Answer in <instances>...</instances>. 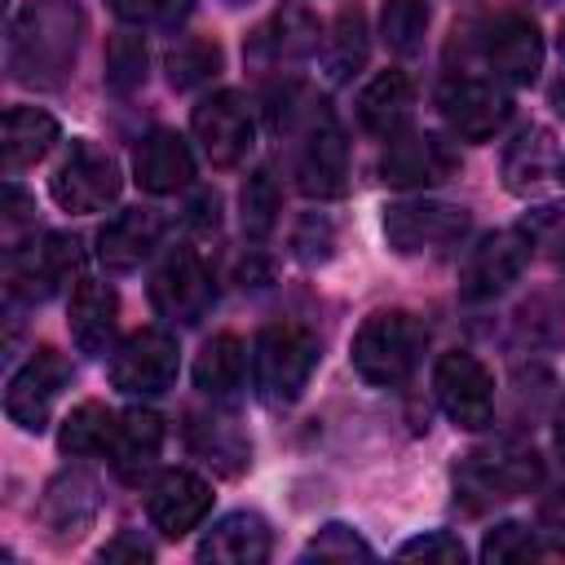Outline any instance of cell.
Returning <instances> with one entry per match:
<instances>
[{
    "label": "cell",
    "instance_id": "cell-1",
    "mask_svg": "<svg viewBox=\"0 0 565 565\" xmlns=\"http://www.w3.org/2000/svg\"><path fill=\"white\" fill-rule=\"evenodd\" d=\"M84 18L71 0H31L9 26V75L26 88H62L79 53Z\"/></svg>",
    "mask_w": 565,
    "mask_h": 565
},
{
    "label": "cell",
    "instance_id": "cell-2",
    "mask_svg": "<svg viewBox=\"0 0 565 565\" xmlns=\"http://www.w3.org/2000/svg\"><path fill=\"white\" fill-rule=\"evenodd\" d=\"M539 481H543V463L521 441H490V446L468 450L455 463V499L468 512H481V508H494L503 499L530 494Z\"/></svg>",
    "mask_w": 565,
    "mask_h": 565
},
{
    "label": "cell",
    "instance_id": "cell-3",
    "mask_svg": "<svg viewBox=\"0 0 565 565\" xmlns=\"http://www.w3.org/2000/svg\"><path fill=\"white\" fill-rule=\"evenodd\" d=\"M419 353H424V327L406 309H375L353 331V371L375 388L402 384L415 371Z\"/></svg>",
    "mask_w": 565,
    "mask_h": 565
},
{
    "label": "cell",
    "instance_id": "cell-4",
    "mask_svg": "<svg viewBox=\"0 0 565 565\" xmlns=\"http://www.w3.org/2000/svg\"><path fill=\"white\" fill-rule=\"evenodd\" d=\"M318 366V335L300 322H269L252 340V380L269 406H287L309 388Z\"/></svg>",
    "mask_w": 565,
    "mask_h": 565
},
{
    "label": "cell",
    "instance_id": "cell-5",
    "mask_svg": "<svg viewBox=\"0 0 565 565\" xmlns=\"http://www.w3.org/2000/svg\"><path fill=\"white\" fill-rule=\"evenodd\" d=\"M119 163L97 141H71L66 159L49 177V194L62 212H106L119 199Z\"/></svg>",
    "mask_w": 565,
    "mask_h": 565
},
{
    "label": "cell",
    "instance_id": "cell-6",
    "mask_svg": "<svg viewBox=\"0 0 565 565\" xmlns=\"http://www.w3.org/2000/svg\"><path fill=\"white\" fill-rule=\"evenodd\" d=\"M472 35H477V53H481L486 71H494V79L516 84V88L539 79V71H543V35L525 13L503 9V13L486 18V22H477Z\"/></svg>",
    "mask_w": 565,
    "mask_h": 565
},
{
    "label": "cell",
    "instance_id": "cell-7",
    "mask_svg": "<svg viewBox=\"0 0 565 565\" xmlns=\"http://www.w3.org/2000/svg\"><path fill=\"white\" fill-rule=\"evenodd\" d=\"M437 110L446 119V128L463 141H490L508 115H512V102L508 93L486 79V75H472V71H450L437 88Z\"/></svg>",
    "mask_w": 565,
    "mask_h": 565
},
{
    "label": "cell",
    "instance_id": "cell-8",
    "mask_svg": "<svg viewBox=\"0 0 565 565\" xmlns=\"http://www.w3.org/2000/svg\"><path fill=\"white\" fill-rule=\"evenodd\" d=\"M472 216L459 203H437V199H411V203H388L384 207V238L402 256H424V252H446L468 234Z\"/></svg>",
    "mask_w": 565,
    "mask_h": 565
},
{
    "label": "cell",
    "instance_id": "cell-9",
    "mask_svg": "<svg viewBox=\"0 0 565 565\" xmlns=\"http://www.w3.org/2000/svg\"><path fill=\"white\" fill-rule=\"evenodd\" d=\"M79 238L75 234H44L40 243L9 247L4 282L13 300H49L57 287H66L79 274Z\"/></svg>",
    "mask_w": 565,
    "mask_h": 565
},
{
    "label": "cell",
    "instance_id": "cell-10",
    "mask_svg": "<svg viewBox=\"0 0 565 565\" xmlns=\"http://www.w3.org/2000/svg\"><path fill=\"white\" fill-rule=\"evenodd\" d=\"M212 300H216V282L194 247H172L150 274V305L168 322L194 327L212 309Z\"/></svg>",
    "mask_w": 565,
    "mask_h": 565
},
{
    "label": "cell",
    "instance_id": "cell-11",
    "mask_svg": "<svg viewBox=\"0 0 565 565\" xmlns=\"http://www.w3.org/2000/svg\"><path fill=\"white\" fill-rule=\"evenodd\" d=\"M177 340L163 327L132 331L119 349H110V384L128 397H159L177 384Z\"/></svg>",
    "mask_w": 565,
    "mask_h": 565
},
{
    "label": "cell",
    "instance_id": "cell-12",
    "mask_svg": "<svg viewBox=\"0 0 565 565\" xmlns=\"http://www.w3.org/2000/svg\"><path fill=\"white\" fill-rule=\"evenodd\" d=\"M433 388H437V402H441L450 424H459L468 433L490 424V415H494V375L468 349H450V353L437 358Z\"/></svg>",
    "mask_w": 565,
    "mask_h": 565
},
{
    "label": "cell",
    "instance_id": "cell-13",
    "mask_svg": "<svg viewBox=\"0 0 565 565\" xmlns=\"http://www.w3.org/2000/svg\"><path fill=\"white\" fill-rule=\"evenodd\" d=\"M190 128H194V141L199 150L207 154L212 168H234L247 159L252 141H256V119H252V106L243 93L234 88H221L212 97H203L190 115Z\"/></svg>",
    "mask_w": 565,
    "mask_h": 565
},
{
    "label": "cell",
    "instance_id": "cell-14",
    "mask_svg": "<svg viewBox=\"0 0 565 565\" xmlns=\"http://www.w3.org/2000/svg\"><path fill=\"white\" fill-rule=\"evenodd\" d=\"M296 141V185L309 199H340L349 190V141L331 110H322Z\"/></svg>",
    "mask_w": 565,
    "mask_h": 565
},
{
    "label": "cell",
    "instance_id": "cell-15",
    "mask_svg": "<svg viewBox=\"0 0 565 565\" xmlns=\"http://www.w3.org/2000/svg\"><path fill=\"white\" fill-rule=\"evenodd\" d=\"M66 380H71V362H66L57 349L40 344V349L13 371L9 388H4V415H9L18 428L40 433V428L49 424L53 402H57V393L66 388Z\"/></svg>",
    "mask_w": 565,
    "mask_h": 565
},
{
    "label": "cell",
    "instance_id": "cell-16",
    "mask_svg": "<svg viewBox=\"0 0 565 565\" xmlns=\"http://www.w3.org/2000/svg\"><path fill=\"white\" fill-rule=\"evenodd\" d=\"M309 53H318V18L305 4H282L274 9L243 44V57L256 71H291Z\"/></svg>",
    "mask_w": 565,
    "mask_h": 565
},
{
    "label": "cell",
    "instance_id": "cell-17",
    "mask_svg": "<svg viewBox=\"0 0 565 565\" xmlns=\"http://www.w3.org/2000/svg\"><path fill=\"white\" fill-rule=\"evenodd\" d=\"M459 154L437 132H397L380 154V181L393 190H424L455 177Z\"/></svg>",
    "mask_w": 565,
    "mask_h": 565
},
{
    "label": "cell",
    "instance_id": "cell-18",
    "mask_svg": "<svg viewBox=\"0 0 565 565\" xmlns=\"http://www.w3.org/2000/svg\"><path fill=\"white\" fill-rule=\"evenodd\" d=\"M212 512V486L190 468H168L146 494V516L163 539H185Z\"/></svg>",
    "mask_w": 565,
    "mask_h": 565
},
{
    "label": "cell",
    "instance_id": "cell-19",
    "mask_svg": "<svg viewBox=\"0 0 565 565\" xmlns=\"http://www.w3.org/2000/svg\"><path fill=\"white\" fill-rule=\"evenodd\" d=\"M530 260V238L521 230H499L486 234L472 256L463 260V278H459V296L463 300H494L499 291H508L521 269Z\"/></svg>",
    "mask_w": 565,
    "mask_h": 565
},
{
    "label": "cell",
    "instance_id": "cell-20",
    "mask_svg": "<svg viewBox=\"0 0 565 565\" xmlns=\"http://www.w3.org/2000/svg\"><path fill=\"white\" fill-rule=\"evenodd\" d=\"M132 181L146 194H177L194 181V154L181 132L150 128L132 150Z\"/></svg>",
    "mask_w": 565,
    "mask_h": 565
},
{
    "label": "cell",
    "instance_id": "cell-21",
    "mask_svg": "<svg viewBox=\"0 0 565 565\" xmlns=\"http://www.w3.org/2000/svg\"><path fill=\"white\" fill-rule=\"evenodd\" d=\"M66 327L79 353L88 358H106L115 344V327H119V300L106 282L97 278H75L71 305H66Z\"/></svg>",
    "mask_w": 565,
    "mask_h": 565
},
{
    "label": "cell",
    "instance_id": "cell-22",
    "mask_svg": "<svg viewBox=\"0 0 565 565\" xmlns=\"http://www.w3.org/2000/svg\"><path fill=\"white\" fill-rule=\"evenodd\" d=\"M159 450H163V419L146 406H132L119 415V428H115V441H110V468L124 486H141L154 463H159Z\"/></svg>",
    "mask_w": 565,
    "mask_h": 565
},
{
    "label": "cell",
    "instance_id": "cell-23",
    "mask_svg": "<svg viewBox=\"0 0 565 565\" xmlns=\"http://www.w3.org/2000/svg\"><path fill=\"white\" fill-rule=\"evenodd\" d=\"M159 238H163V216L154 207H128V212H119L115 221L102 225L97 260L115 274H128L159 247Z\"/></svg>",
    "mask_w": 565,
    "mask_h": 565
},
{
    "label": "cell",
    "instance_id": "cell-24",
    "mask_svg": "<svg viewBox=\"0 0 565 565\" xmlns=\"http://www.w3.org/2000/svg\"><path fill=\"white\" fill-rule=\"evenodd\" d=\"M274 539L260 512H230L221 516L203 539H199V561H221V565H260L269 561Z\"/></svg>",
    "mask_w": 565,
    "mask_h": 565
},
{
    "label": "cell",
    "instance_id": "cell-25",
    "mask_svg": "<svg viewBox=\"0 0 565 565\" xmlns=\"http://www.w3.org/2000/svg\"><path fill=\"white\" fill-rule=\"evenodd\" d=\"M97 516V486L84 472H57L40 499V521L57 543L79 539Z\"/></svg>",
    "mask_w": 565,
    "mask_h": 565
},
{
    "label": "cell",
    "instance_id": "cell-26",
    "mask_svg": "<svg viewBox=\"0 0 565 565\" xmlns=\"http://www.w3.org/2000/svg\"><path fill=\"white\" fill-rule=\"evenodd\" d=\"M415 110V84L406 71H380L362 93H358V124L371 137L393 141L397 132H406Z\"/></svg>",
    "mask_w": 565,
    "mask_h": 565
},
{
    "label": "cell",
    "instance_id": "cell-27",
    "mask_svg": "<svg viewBox=\"0 0 565 565\" xmlns=\"http://www.w3.org/2000/svg\"><path fill=\"white\" fill-rule=\"evenodd\" d=\"M57 141V119L40 106H13L4 115L0 132V154H4V177H18L22 168L40 163Z\"/></svg>",
    "mask_w": 565,
    "mask_h": 565
},
{
    "label": "cell",
    "instance_id": "cell-28",
    "mask_svg": "<svg viewBox=\"0 0 565 565\" xmlns=\"http://www.w3.org/2000/svg\"><path fill=\"white\" fill-rule=\"evenodd\" d=\"M243 380H247V344L238 335H230V331L212 335L199 349V358H194V384H199V393H207L212 402L216 397H234L243 388Z\"/></svg>",
    "mask_w": 565,
    "mask_h": 565
},
{
    "label": "cell",
    "instance_id": "cell-29",
    "mask_svg": "<svg viewBox=\"0 0 565 565\" xmlns=\"http://www.w3.org/2000/svg\"><path fill=\"white\" fill-rule=\"evenodd\" d=\"M190 450L225 477H238L247 468V455H252L243 428L230 415H194L190 419Z\"/></svg>",
    "mask_w": 565,
    "mask_h": 565
},
{
    "label": "cell",
    "instance_id": "cell-30",
    "mask_svg": "<svg viewBox=\"0 0 565 565\" xmlns=\"http://www.w3.org/2000/svg\"><path fill=\"white\" fill-rule=\"evenodd\" d=\"M556 141H552V132L547 128H525L512 146H508V154H503V185L512 190V194H534L552 172H556Z\"/></svg>",
    "mask_w": 565,
    "mask_h": 565
},
{
    "label": "cell",
    "instance_id": "cell-31",
    "mask_svg": "<svg viewBox=\"0 0 565 565\" xmlns=\"http://www.w3.org/2000/svg\"><path fill=\"white\" fill-rule=\"evenodd\" d=\"M366 66V13L358 4H344L322 40V71L331 84H344Z\"/></svg>",
    "mask_w": 565,
    "mask_h": 565
},
{
    "label": "cell",
    "instance_id": "cell-32",
    "mask_svg": "<svg viewBox=\"0 0 565 565\" xmlns=\"http://www.w3.org/2000/svg\"><path fill=\"white\" fill-rule=\"evenodd\" d=\"M115 428H119V415H115L110 406H102V402H79V406L62 419L57 446H62V455H75V459H84V455H110Z\"/></svg>",
    "mask_w": 565,
    "mask_h": 565
},
{
    "label": "cell",
    "instance_id": "cell-33",
    "mask_svg": "<svg viewBox=\"0 0 565 565\" xmlns=\"http://www.w3.org/2000/svg\"><path fill=\"white\" fill-rule=\"evenodd\" d=\"M221 44L216 40H207V35H181L172 49H168V57H163V66H168V84L177 88V93H190V88H203V84H212L216 75H221Z\"/></svg>",
    "mask_w": 565,
    "mask_h": 565
},
{
    "label": "cell",
    "instance_id": "cell-34",
    "mask_svg": "<svg viewBox=\"0 0 565 565\" xmlns=\"http://www.w3.org/2000/svg\"><path fill=\"white\" fill-rule=\"evenodd\" d=\"M428 35V0H384L380 9V40L397 57H415Z\"/></svg>",
    "mask_w": 565,
    "mask_h": 565
},
{
    "label": "cell",
    "instance_id": "cell-35",
    "mask_svg": "<svg viewBox=\"0 0 565 565\" xmlns=\"http://www.w3.org/2000/svg\"><path fill=\"white\" fill-rule=\"evenodd\" d=\"M278 207H282V194H278V181L269 168H256L247 181H243V194H238V216H243V234L247 238H265L278 221Z\"/></svg>",
    "mask_w": 565,
    "mask_h": 565
},
{
    "label": "cell",
    "instance_id": "cell-36",
    "mask_svg": "<svg viewBox=\"0 0 565 565\" xmlns=\"http://www.w3.org/2000/svg\"><path fill=\"white\" fill-rule=\"evenodd\" d=\"M146 40L132 31H115L106 44V84L115 93H132L146 84Z\"/></svg>",
    "mask_w": 565,
    "mask_h": 565
},
{
    "label": "cell",
    "instance_id": "cell-37",
    "mask_svg": "<svg viewBox=\"0 0 565 565\" xmlns=\"http://www.w3.org/2000/svg\"><path fill=\"white\" fill-rule=\"evenodd\" d=\"M539 552H543L539 534H534L530 525H521V521H503V525L486 530V539H481V561H490V565H503V561H534Z\"/></svg>",
    "mask_w": 565,
    "mask_h": 565
},
{
    "label": "cell",
    "instance_id": "cell-38",
    "mask_svg": "<svg viewBox=\"0 0 565 565\" xmlns=\"http://www.w3.org/2000/svg\"><path fill=\"white\" fill-rule=\"evenodd\" d=\"M353 561V556H371V543L362 539V534H353L349 525H340V521H331V525H322L313 539H309V547H305V561Z\"/></svg>",
    "mask_w": 565,
    "mask_h": 565
},
{
    "label": "cell",
    "instance_id": "cell-39",
    "mask_svg": "<svg viewBox=\"0 0 565 565\" xmlns=\"http://www.w3.org/2000/svg\"><path fill=\"white\" fill-rule=\"evenodd\" d=\"M115 9V18L132 22V26H177L194 0H106Z\"/></svg>",
    "mask_w": 565,
    "mask_h": 565
},
{
    "label": "cell",
    "instance_id": "cell-40",
    "mask_svg": "<svg viewBox=\"0 0 565 565\" xmlns=\"http://www.w3.org/2000/svg\"><path fill=\"white\" fill-rule=\"evenodd\" d=\"M331 247H335V230H331L327 216H305L296 225V234H291V252L305 265H322L331 256Z\"/></svg>",
    "mask_w": 565,
    "mask_h": 565
},
{
    "label": "cell",
    "instance_id": "cell-41",
    "mask_svg": "<svg viewBox=\"0 0 565 565\" xmlns=\"http://www.w3.org/2000/svg\"><path fill=\"white\" fill-rule=\"evenodd\" d=\"M534 534L547 552H565V486L552 490L543 503H539V516H534Z\"/></svg>",
    "mask_w": 565,
    "mask_h": 565
},
{
    "label": "cell",
    "instance_id": "cell-42",
    "mask_svg": "<svg viewBox=\"0 0 565 565\" xmlns=\"http://www.w3.org/2000/svg\"><path fill=\"white\" fill-rule=\"evenodd\" d=\"M397 556H424V561H463V543L446 530H433V534H419L411 543L397 547Z\"/></svg>",
    "mask_w": 565,
    "mask_h": 565
},
{
    "label": "cell",
    "instance_id": "cell-43",
    "mask_svg": "<svg viewBox=\"0 0 565 565\" xmlns=\"http://www.w3.org/2000/svg\"><path fill=\"white\" fill-rule=\"evenodd\" d=\"M119 556H124V561H150L154 552H150L141 539H132V534H119L115 543H106V547H102V561H119Z\"/></svg>",
    "mask_w": 565,
    "mask_h": 565
},
{
    "label": "cell",
    "instance_id": "cell-44",
    "mask_svg": "<svg viewBox=\"0 0 565 565\" xmlns=\"http://www.w3.org/2000/svg\"><path fill=\"white\" fill-rule=\"evenodd\" d=\"M216 207H221V203H216V194H199V199H194V207H190V221H194V225H203V230H216V221H221V216H216Z\"/></svg>",
    "mask_w": 565,
    "mask_h": 565
},
{
    "label": "cell",
    "instance_id": "cell-45",
    "mask_svg": "<svg viewBox=\"0 0 565 565\" xmlns=\"http://www.w3.org/2000/svg\"><path fill=\"white\" fill-rule=\"evenodd\" d=\"M552 446H556V455L565 463V402L556 406V419H552Z\"/></svg>",
    "mask_w": 565,
    "mask_h": 565
},
{
    "label": "cell",
    "instance_id": "cell-46",
    "mask_svg": "<svg viewBox=\"0 0 565 565\" xmlns=\"http://www.w3.org/2000/svg\"><path fill=\"white\" fill-rule=\"evenodd\" d=\"M561 57H565V26H561Z\"/></svg>",
    "mask_w": 565,
    "mask_h": 565
},
{
    "label": "cell",
    "instance_id": "cell-47",
    "mask_svg": "<svg viewBox=\"0 0 565 565\" xmlns=\"http://www.w3.org/2000/svg\"><path fill=\"white\" fill-rule=\"evenodd\" d=\"M225 4H234V9H238V4H252V0H225Z\"/></svg>",
    "mask_w": 565,
    "mask_h": 565
},
{
    "label": "cell",
    "instance_id": "cell-48",
    "mask_svg": "<svg viewBox=\"0 0 565 565\" xmlns=\"http://www.w3.org/2000/svg\"><path fill=\"white\" fill-rule=\"evenodd\" d=\"M561 181H565V163H561Z\"/></svg>",
    "mask_w": 565,
    "mask_h": 565
},
{
    "label": "cell",
    "instance_id": "cell-49",
    "mask_svg": "<svg viewBox=\"0 0 565 565\" xmlns=\"http://www.w3.org/2000/svg\"><path fill=\"white\" fill-rule=\"evenodd\" d=\"M539 4H552V0H539Z\"/></svg>",
    "mask_w": 565,
    "mask_h": 565
}]
</instances>
